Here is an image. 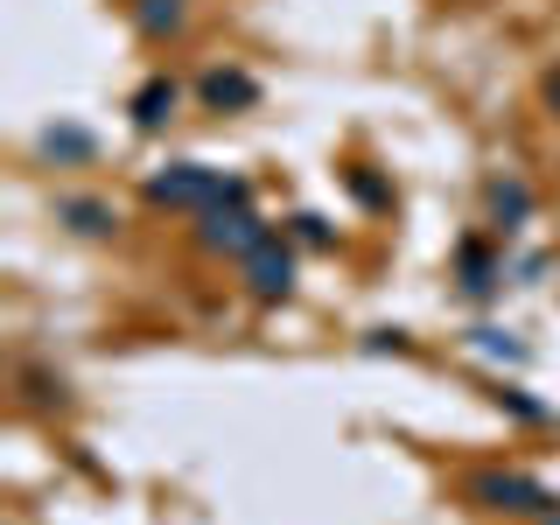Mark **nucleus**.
<instances>
[{"label":"nucleus","instance_id":"nucleus-15","mask_svg":"<svg viewBox=\"0 0 560 525\" xmlns=\"http://www.w3.org/2000/svg\"><path fill=\"white\" fill-rule=\"evenodd\" d=\"M539 525H560V512H547V518H539Z\"/></svg>","mask_w":560,"mask_h":525},{"label":"nucleus","instance_id":"nucleus-12","mask_svg":"<svg viewBox=\"0 0 560 525\" xmlns=\"http://www.w3.org/2000/svg\"><path fill=\"white\" fill-rule=\"evenodd\" d=\"M539 98H547V113L560 119V63H547V78H539Z\"/></svg>","mask_w":560,"mask_h":525},{"label":"nucleus","instance_id":"nucleus-3","mask_svg":"<svg viewBox=\"0 0 560 525\" xmlns=\"http://www.w3.org/2000/svg\"><path fill=\"white\" fill-rule=\"evenodd\" d=\"M273 232L259 224V210L253 203H218V210H203L197 218V245L210 259H245L253 245H267Z\"/></svg>","mask_w":560,"mask_h":525},{"label":"nucleus","instance_id":"nucleus-1","mask_svg":"<svg viewBox=\"0 0 560 525\" xmlns=\"http://www.w3.org/2000/svg\"><path fill=\"white\" fill-rule=\"evenodd\" d=\"M148 203L203 218V210H218V203H253V189H245V175L203 168V162H168L162 175H148Z\"/></svg>","mask_w":560,"mask_h":525},{"label":"nucleus","instance_id":"nucleus-7","mask_svg":"<svg viewBox=\"0 0 560 525\" xmlns=\"http://www.w3.org/2000/svg\"><path fill=\"white\" fill-rule=\"evenodd\" d=\"M455 273H463L469 294H490V288L504 280V259H490L483 238H463V245H455Z\"/></svg>","mask_w":560,"mask_h":525},{"label":"nucleus","instance_id":"nucleus-11","mask_svg":"<svg viewBox=\"0 0 560 525\" xmlns=\"http://www.w3.org/2000/svg\"><path fill=\"white\" fill-rule=\"evenodd\" d=\"M22 385H28V399H35V407L63 399V378H49V372H22Z\"/></svg>","mask_w":560,"mask_h":525},{"label":"nucleus","instance_id":"nucleus-5","mask_svg":"<svg viewBox=\"0 0 560 525\" xmlns=\"http://www.w3.org/2000/svg\"><path fill=\"white\" fill-rule=\"evenodd\" d=\"M197 98L210 105V113H245V105L259 98V84L245 78V70H203V78H197Z\"/></svg>","mask_w":560,"mask_h":525},{"label":"nucleus","instance_id":"nucleus-14","mask_svg":"<svg viewBox=\"0 0 560 525\" xmlns=\"http://www.w3.org/2000/svg\"><path fill=\"white\" fill-rule=\"evenodd\" d=\"M43 148H49V154H84V133H49Z\"/></svg>","mask_w":560,"mask_h":525},{"label":"nucleus","instance_id":"nucleus-2","mask_svg":"<svg viewBox=\"0 0 560 525\" xmlns=\"http://www.w3.org/2000/svg\"><path fill=\"white\" fill-rule=\"evenodd\" d=\"M469 504H483V512H518V518H547L560 512V498L539 477H525V469H477V477L463 483Z\"/></svg>","mask_w":560,"mask_h":525},{"label":"nucleus","instance_id":"nucleus-4","mask_svg":"<svg viewBox=\"0 0 560 525\" xmlns=\"http://www.w3.org/2000/svg\"><path fill=\"white\" fill-rule=\"evenodd\" d=\"M238 267H245V288H253V302H288V294H294V253H288L280 238L253 245Z\"/></svg>","mask_w":560,"mask_h":525},{"label":"nucleus","instance_id":"nucleus-6","mask_svg":"<svg viewBox=\"0 0 560 525\" xmlns=\"http://www.w3.org/2000/svg\"><path fill=\"white\" fill-rule=\"evenodd\" d=\"M175 98H183V84H175V78H162V70H154V78H148V84H140V92H133V105H127V113H133V127H140V133L168 127Z\"/></svg>","mask_w":560,"mask_h":525},{"label":"nucleus","instance_id":"nucleus-8","mask_svg":"<svg viewBox=\"0 0 560 525\" xmlns=\"http://www.w3.org/2000/svg\"><path fill=\"white\" fill-rule=\"evenodd\" d=\"M57 218H63L78 238H105V232L119 224V210H113V203H98V197H57Z\"/></svg>","mask_w":560,"mask_h":525},{"label":"nucleus","instance_id":"nucleus-9","mask_svg":"<svg viewBox=\"0 0 560 525\" xmlns=\"http://www.w3.org/2000/svg\"><path fill=\"white\" fill-rule=\"evenodd\" d=\"M483 203H490V224H498V232H518V224L533 218V189L512 183V175H504V183H490Z\"/></svg>","mask_w":560,"mask_h":525},{"label":"nucleus","instance_id":"nucleus-13","mask_svg":"<svg viewBox=\"0 0 560 525\" xmlns=\"http://www.w3.org/2000/svg\"><path fill=\"white\" fill-rule=\"evenodd\" d=\"M294 232H302L308 245H329V224H323V218H308V210H302V218H294Z\"/></svg>","mask_w":560,"mask_h":525},{"label":"nucleus","instance_id":"nucleus-10","mask_svg":"<svg viewBox=\"0 0 560 525\" xmlns=\"http://www.w3.org/2000/svg\"><path fill=\"white\" fill-rule=\"evenodd\" d=\"M183 22H189L183 0H133V28L154 35V43H162V35H183Z\"/></svg>","mask_w":560,"mask_h":525}]
</instances>
